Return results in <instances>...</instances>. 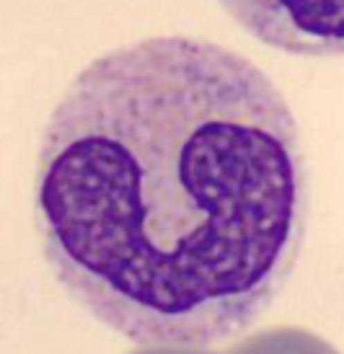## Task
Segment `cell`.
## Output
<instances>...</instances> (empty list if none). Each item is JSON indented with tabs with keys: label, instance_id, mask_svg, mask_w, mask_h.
Returning a JSON list of instances; mask_svg holds the SVG:
<instances>
[{
	"label": "cell",
	"instance_id": "cell-1",
	"mask_svg": "<svg viewBox=\"0 0 344 354\" xmlns=\"http://www.w3.org/2000/svg\"><path fill=\"white\" fill-rule=\"evenodd\" d=\"M305 220L293 109L215 41L107 52L42 135L34 223L49 272L140 349L205 352L248 331L285 290Z\"/></svg>",
	"mask_w": 344,
	"mask_h": 354
},
{
	"label": "cell",
	"instance_id": "cell-2",
	"mask_svg": "<svg viewBox=\"0 0 344 354\" xmlns=\"http://www.w3.org/2000/svg\"><path fill=\"white\" fill-rule=\"evenodd\" d=\"M238 26L298 57H344V0H217Z\"/></svg>",
	"mask_w": 344,
	"mask_h": 354
}]
</instances>
